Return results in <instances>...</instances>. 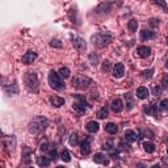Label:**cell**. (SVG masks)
I'll use <instances>...</instances> for the list:
<instances>
[{"instance_id": "1", "label": "cell", "mask_w": 168, "mask_h": 168, "mask_svg": "<svg viewBox=\"0 0 168 168\" xmlns=\"http://www.w3.org/2000/svg\"><path fill=\"white\" fill-rule=\"evenodd\" d=\"M47 126H49V119L46 117H43V116H37V117H34L30 121L29 131L33 134H39V133H42Z\"/></svg>"}, {"instance_id": "2", "label": "cell", "mask_w": 168, "mask_h": 168, "mask_svg": "<svg viewBox=\"0 0 168 168\" xmlns=\"http://www.w3.org/2000/svg\"><path fill=\"white\" fill-rule=\"evenodd\" d=\"M113 39V35L108 32H101L95 35H92V43L97 47H106Z\"/></svg>"}, {"instance_id": "3", "label": "cell", "mask_w": 168, "mask_h": 168, "mask_svg": "<svg viewBox=\"0 0 168 168\" xmlns=\"http://www.w3.org/2000/svg\"><path fill=\"white\" fill-rule=\"evenodd\" d=\"M24 83H25L26 88L29 89L30 92H38V88H39V80L37 78V75L34 72H26L25 78H24Z\"/></svg>"}, {"instance_id": "4", "label": "cell", "mask_w": 168, "mask_h": 168, "mask_svg": "<svg viewBox=\"0 0 168 168\" xmlns=\"http://www.w3.org/2000/svg\"><path fill=\"white\" fill-rule=\"evenodd\" d=\"M49 84L51 88H54V89H57V91H62V89H65V87H66L61 78V75L57 74L55 71H51L49 74Z\"/></svg>"}, {"instance_id": "5", "label": "cell", "mask_w": 168, "mask_h": 168, "mask_svg": "<svg viewBox=\"0 0 168 168\" xmlns=\"http://www.w3.org/2000/svg\"><path fill=\"white\" fill-rule=\"evenodd\" d=\"M72 84H74V87L79 88V89H87L92 84V79L86 76V75H76L72 79Z\"/></svg>"}, {"instance_id": "6", "label": "cell", "mask_w": 168, "mask_h": 168, "mask_svg": "<svg viewBox=\"0 0 168 168\" xmlns=\"http://www.w3.org/2000/svg\"><path fill=\"white\" fill-rule=\"evenodd\" d=\"M71 41H72V45L78 51L86 50L87 45H86V41H84L82 37H79V35H71Z\"/></svg>"}, {"instance_id": "7", "label": "cell", "mask_w": 168, "mask_h": 168, "mask_svg": "<svg viewBox=\"0 0 168 168\" xmlns=\"http://www.w3.org/2000/svg\"><path fill=\"white\" fill-rule=\"evenodd\" d=\"M35 59H37V53L35 51H32L29 50L28 53H25L22 55V58H21V61L25 63V65H30V63H33Z\"/></svg>"}, {"instance_id": "8", "label": "cell", "mask_w": 168, "mask_h": 168, "mask_svg": "<svg viewBox=\"0 0 168 168\" xmlns=\"http://www.w3.org/2000/svg\"><path fill=\"white\" fill-rule=\"evenodd\" d=\"M4 89H5L7 93L9 95H17L18 93V86H17V82L13 80L12 84H4Z\"/></svg>"}, {"instance_id": "9", "label": "cell", "mask_w": 168, "mask_h": 168, "mask_svg": "<svg viewBox=\"0 0 168 168\" xmlns=\"http://www.w3.org/2000/svg\"><path fill=\"white\" fill-rule=\"evenodd\" d=\"M125 74V66L122 63H116V66L113 67V76L114 78H122Z\"/></svg>"}, {"instance_id": "10", "label": "cell", "mask_w": 168, "mask_h": 168, "mask_svg": "<svg viewBox=\"0 0 168 168\" xmlns=\"http://www.w3.org/2000/svg\"><path fill=\"white\" fill-rule=\"evenodd\" d=\"M91 141H92L91 137H86L82 143V154L86 155V156L91 153Z\"/></svg>"}, {"instance_id": "11", "label": "cell", "mask_w": 168, "mask_h": 168, "mask_svg": "<svg viewBox=\"0 0 168 168\" xmlns=\"http://www.w3.org/2000/svg\"><path fill=\"white\" fill-rule=\"evenodd\" d=\"M155 35H156V33L150 29H142L141 32V41H147V39H153L155 38Z\"/></svg>"}, {"instance_id": "12", "label": "cell", "mask_w": 168, "mask_h": 168, "mask_svg": "<svg viewBox=\"0 0 168 168\" xmlns=\"http://www.w3.org/2000/svg\"><path fill=\"white\" fill-rule=\"evenodd\" d=\"M4 145H5L8 151H13L15 146H16V138L13 135H11V137H8V138H4Z\"/></svg>"}, {"instance_id": "13", "label": "cell", "mask_w": 168, "mask_h": 168, "mask_svg": "<svg viewBox=\"0 0 168 168\" xmlns=\"http://www.w3.org/2000/svg\"><path fill=\"white\" fill-rule=\"evenodd\" d=\"M145 112H146L147 114H150V116H154V117H158V116H160V114H159V112H158L156 104H151V105L145 106Z\"/></svg>"}, {"instance_id": "14", "label": "cell", "mask_w": 168, "mask_h": 168, "mask_svg": "<svg viewBox=\"0 0 168 168\" xmlns=\"http://www.w3.org/2000/svg\"><path fill=\"white\" fill-rule=\"evenodd\" d=\"M150 96V91L146 87H139L137 89V97L141 100H146Z\"/></svg>"}, {"instance_id": "15", "label": "cell", "mask_w": 168, "mask_h": 168, "mask_svg": "<svg viewBox=\"0 0 168 168\" xmlns=\"http://www.w3.org/2000/svg\"><path fill=\"white\" fill-rule=\"evenodd\" d=\"M137 53L141 58H147V57H150V54H151V49L147 46H139L137 49Z\"/></svg>"}, {"instance_id": "16", "label": "cell", "mask_w": 168, "mask_h": 168, "mask_svg": "<svg viewBox=\"0 0 168 168\" xmlns=\"http://www.w3.org/2000/svg\"><path fill=\"white\" fill-rule=\"evenodd\" d=\"M50 102H51V105H53V106L59 108V106L65 105V99L59 97V96H51V97H50Z\"/></svg>"}, {"instance_id": "17", "label": "cell", "mask_w": 168, "mask_h": 168, "mask_svg": "<svg viewBox=\"0 0 168 168\" xmlns=\"http://www.w3.org/2000/svg\"><path fill=\"white\" fill-rule=\"evenodd\" d=\"M112 109H113V112H116V113H119V112H122L123 109V104L119 99H116L112 101Z\"/></svg>"}, {"instance_id": "18", "label": "cell", "mask_w": 168, "mask_h": 168, "mask_svg": "<svg viewBox=\"0 0 168 168\" xmlns=\"http://www.w3.org/2000/svg\"><path fill=\"white\" fill-rule=\"evenodd\" d=\"M86 127L89 133H97L99 129H100V125H99V122H96V121H89L87 123Z\"/></svg>"}, {"instance_id": "19", "label": "cell", "mask_w": 168, "mask_h": 168, "mask_svg": "<svg viewBox=\"0 0 168 168\" xmlns=\"http://www.w3.org/2000/svg\"><path fill=\"white\" fill-rule=\"evenodd\" d=\"M93 162L97 163V164H108V159H105V155L99 153V154H95L93 156Z\"/></svg>"}, {"instance_id": "20", "label": "cell", "mask_w": 168, "mask_h": 168, "mask_svg": "<svg viewBox=\"0 0 168 168\" xmlns=\"http://www.w3.org/2000/svg\"><path fill=\"white\" fill-rule=\"evenodd\" d=\"M105 131H106V133H109V134H117L118 126L116 125V123H113V122H109V123H106V125H105Z\"/></svg>"}, {"instance_id": "21", "label": "cell", "mask_w": 168, "mask_h": 168, "mask_svg": "<svg viewBox=\"0 0 168 168\" xmlns=\"http://www.w3.org/2000/svg\"><path fill=\"white\" fill-rule=\"evenodd\" d=\"M137 134H135V131H133V130H126L125 131V139L126 141H129L130 143H133V142H135L137 141Z\"/></svg>"}, {"instance_id": "22", "label": "cell", "mask_w": 168, "mask_h": 168, "mask_svg": "<svg viewBox=\"0 0 168 168\" xmlns=\"http://www.w3.org/2000/svg\"><path fill=\"white\" fill-rule=\"evenodd\" d=\"M61 159L63 162H66V163H70L71 162V155H70V153H69V150H66V149H63L62 151H61Z\"/></svg>"}, {"instance_id": "23", "label": "cell", "mask_w": 168, "mask_h": 168, "mask_svg": "<svg viewBox=\"0 0 168 168\" xmlns=\"http://www.w3.org/2000/svg\"><path fill=\"white\" fill-rule=\"evenodd\" d=\"M143 150L149 154H153L155 151V145L151 142H143Z\"/></svg>"}, {"instance_id": "24", "label": "cell", "mask_w": 168, "mask_h": 168, "mask_svg": "<svg viewBox=\"0 0 168 168\" xmlns=\"http://www.w3.org/2000/svg\"><path fill=\"white\" fill-rule=\"evenodd\" d=\"M127 28H129V30L130 32H133V33H134V32H137V29H138V21H137V20H130V21H129V24H127Z\"/></svg>"}, {"instance_id": "25", "label": "cell", "mask_w": 168, "mask_h": 168, "mask_svg": "<svg viewBox=\"0 0 168 168\" xmlns=\"http://www.w3.org/2000/svg\"><path fill=\"white\" fill-rule=\"evenodd\" d=\"M125 99H126V109L127 110H130V109H133V106H134V101H133V99H131V95L130 93H126L125 95Z\"/></svg>"}, {"instance_id": "26", "label": "cell", "mask_w": 168, "mask_h": 168, "mask_svg": "<svg viewBox=\"0 0 168 168\" xmlns=\"http://www.w3.org/2000/svg\"><path fill=\"white\" fill-rule=\"evenodd\" d=\"M59 75H61V78H63V79H67V78H70V70L67 69V67H61L59 69V72H58Z\"/></svg>"}, {"instance_id": "27", "label": "cell", "mask_w": 168, "mask_h": 168, "mask_svg": "<svg viewBox=\"0 0 168 168\" xmlns=\"http://www.w3.org/2000/svg\"><path fill=\"white\" fill-rule=\"evenodd\" d=\"M69 142H70L71 146H78V145H79V137H78V134H76V133H72V134H71Z\"/></svg>"}, {"instance_id": "28", "label": "cell", "mask_w": 168, "mask_h": 168, "mask_svg": "<svg viewBox=\"0 0 168 168\" xmlns=\"http://www.w3.org/2000/svg\"><path fill=\"white\" fill-rule=\"evenodd\" d=\"M37 163L39 166H42V167H49L50 166V159L45 158V156H41V158L37 159Z\"/></svg>"}, {"instance_id": "29", "label": "cell", "mask_w": 168, "mask_h": 168, "mask_svg": "<svg viewBox=\"0 0 168 168\" xmlns=\"http://www.w3.org/2000/svg\"><path fill=\"white\" fill-rule=\"evenodd\" d=\"M72 106L78 114H84V112H86V106H83L82 104H79V102H75Z\"/></svg>"}, {"instance_id": "30", "label": "cell", "mask_w": 168, "mask_h": 168, "mask_svg": "<svg viewBox=\"0 0 168 168\" xmlns=\"http://www.w3.org/2000/svg\"><path fill=\"white\" fill-rule=\"evenodd\" d=\"M89 62H91V65H92V66L99 65V62H100L99 55H97V54H95V53H91V54H89Z\"/></svg>"}, {"instance_id": "31", "label": "cell", "mask_w": 168, "mask_h": 168, "mask_svg": "<svg viewBox=\"0 0 168 168\" xmlns=\"http://www.w3.org/2000/svg\"><path fill=\"white\" fill-rule=\"evenodd\" d=\"M97 117L100 118V119H104V118H106L108 117V109L105 106L104 108H101L99 112H97Z\"/></svg>"}, {"instance_id": "32", "label": "cell", "mask_w": 168, "mask_h": 168, "mask_svg": "<svg viewBox=\"0 0 168 168\" xmlns=\"http://www.w3.org/2000/svg\"><path fill=\"white\" fill-rule=\"evenodd\" d=\"M153 74H154V69H149V70L142 71V76H143V78H146V79L153 78Z\"/></svg>"}, {"instance_id": "33", "label": "cell", "mask_w": 168, "mask_h": 168, "mask_svg": "<svg viewBox=\"0 0 168 168\" xmlns=\"http://www.w3.org/2000/svg\"><path fill=\"white\" fill-rule=\"evenodd\" d=\"M50 46L51 47H57V49H61V47L63 46V43L59 41V39H51V41H50Z\"/></svg>"}, {"instance_id": "34", "label": "cell", "mask_w": 168, "mask_h": 168, "mask_svg": "<svg viewBox=\"0 0 168 168\" xmlns=\"http://www.w3.org/2000/svg\"><path fill=\"white\" fill-rule=\"evenodd\" d=\"M75 97L79 100V104H82L83 106H86V108L89 106V105H88V102H87V100L84 99V96H82V95H75Z\"/></svg>"}, {"instance_id": "35", "label": "cell", "mask_w": 168, "mask_h": 168, "mask_svg": "<svg viewBox=\"0 0 168 168\" xmlns=\"http://www.w3.org/2000/svg\"><path fill=\"white\" fill-rule=\"evenodd\" d=\"M159 108H160L162 110H166V112H168V99L162 100V101H160V104H159Z\"/></svg>"}, {"instance_id": "36", "label": "cell", "mask_w": 168, "mask_h": 168, "mask_svg": "<svg viewBox=\"0 0 168 168\" xmlns=\"http://www.w3.org/2000/svg\"><path fill=\"white\" fill-rule=\"evenodd\" d=\"M29 154H32V151L28 147H25L24 149V162L25 163H29Z\"/></svg>"}, {"instance_id": "37", "label": "cell", "mask_w": 168, "mask_h": 168, "mask_svg": "<svg viewBox=\"0 0 168 168\" xmlns=\"http://www.w3.org/2000/svg\"><path fill=\"white\" fill-rule=\"evenodd\" d=\"M102 70L105 71V72H108V71L110 70V62L108 61V59H106V61H104V62H102Z\"/></svg>"}, {"instance_id": "38", "label": "cell", "mask_w": 168, "mask_h": 168, "mask_svg": "<svg viewBox=\"0 0 168 168\" xmlns=\"http://www.w3.org/2000/svg\"><path fill=\"white\" fill-rule=\"evenodd\" d=\"M153 93H154L155 96H159V95L162 93V88L158 87V86H154V88H153Z\"/></svg>"}, {"instance_id": "39", "label": "cell", "mask_w": 168, "mask_h": 168, "mask_svg": "<svg viewBox=\"0 0 168 168\" xmlns=\"http://www.w3.org/2000/svg\"><path fill=\"white\" fill-rule=\"evenodd\" d=\"M150 25L154 26V28H155V26H159V20H158V18H151V20H150Z\"/></svg>"}, {"instance_id": "40", "label": "cell", "mask_w": 168, "mask_h": 168, "mask_svg": "<svg viewBox=\"0 0 168 168\" xmlns=\"http://www.w3.org/2000/svg\"><path fill=\"white\" fill-rule=\"evenodd\" d=\"M112 147H113V143H112V142H106V143H104L102 149L104 150H112Z\"/></svg>"}, {"instance_id": "41", "label": "cell", "mask_w": 168, "mask_h": 168, "mask_svg": "<svg viewBox=\"0 0 168 168\" xmlns=\"http://www.w3.org/2000/svg\"><path fill=\"white\" fill-rule=\"evenodd\" d=\"M162 84H163L164 87H167V88H168V74L163 76V79H162Z\"/></svg>"}, {"instance_id": "42", "label": "cell", "mask_w": 168, "mask_h": 168, "mask_svg": "<svg viewBox=\"0 0 168 168\" xmlns=\"http://www.w3.org/2000/svg\"><path fill=\"white\" fill-rule=\"evenodd\" d=\"M50 156H51V159H53V160H55V159H58V153L55 150H51L50 151Z\"/></svg>"}, {"instance_id": "43", "label": "cell", "mask_w": 168, "mask_h": 168, "mask_svg": "<svg viewBox=\"0 0 168 168\" xmlns=\"http://www.w3.org/2000/svg\"><path fill=\"white\" fill-rule=\"evenodd\" d=\"M41 150L42 151H47V150H49V143L45 142L43 145H41Z\"/></svg>"}, {"instance_id": "44", "label": "cell", "mask_w": 168, "mask_h": 168, "mask_svg": "<svg viewBox=\"0 0 168 168\" xmlns=\"http://www.w3.org/2000/svg\"><path fill=\"white\" fill-rule=\"evenodd\" d=\"M155 4H158V5H162L163 8H164V11H167V7H166V3H163V2H155Z\"/></svg>"}, {"instance_id": "45", "label": "cell", "mask_w": 168, "mask_h": 168, "mask_svg": "<svg viewBox=\"0 0 168 168\" xmlns=\"http://www.w3.org/2000/svg\"><path fill=\"white\" fill-rule=\"evenodd\" d=\"M137 168H146L145 164H142V163H139V164H137Z\"/></svg>"}, {"instance_id": "46", "label": "cell", "mask_w": 168, "mask_h": 168, "mask_svg": "<svg viewBox=\"0 0 168 168\" xmlns=\"http://www.w3.org/2000/svg\"><path fill=\"white\" fill-rule=\"evenodd\" d=\"M166 69L168 70V58H167V61H166Z\"/></svg>"}, {"instance_id": "47", "label": "cell", "mask_w": 168, "mask_h": 168, "mask_svg": "<svg viewBox=\"0 0 168 168\" xmlns=\"http://www.w3.org/2000/svg\"><path fill=\"white\" fill-rule=\"evenodd\" d=\"M153 168H160V166H159V164H155Z\"/></svg>"}, {"instance_id": "48", "label": "cell", "mask_w": 168, "mask_h": 168, "mask_svg": "<svg viewBox=\"0 0 168 168\" xmlns=\"http://www.w3.org/2000/svg\"><path fill=\"white\" fill-rule=\"evenodd\" d=\"M55 168H65V167H63V166H58V167H55Z\"/></svg>"}, {"instance_id": "49", "label": "cell", "mask_w": 168, "mask_h": 168, "mask_svg": "<svg viewBox=\"0 0 168 168\" xmlns=\"http://www.w3.org/2000/svg\"><path fill=\"white\" fill-rule=\"evenodd\" d=\"M167 43H168V37H167Z\"/></svg>"}]
</instances>
